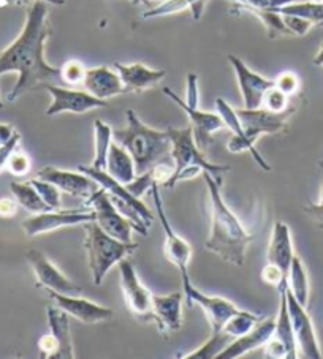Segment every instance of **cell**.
Listing matches in <instances>:
<instances>
[{
    "label": "cell",
    "instance_id": "7402d4cb",
    "mask_svg": "<svg viewBox=\"0 0 323 359\" xmlns=\"http://www.w3.org/2000/svg\"><path fill=\"white\" fill-rule=\"evenodd\" d=\"M276 327V318H263L244 336L233 339L217 359H236L263 346L271 339Z\"/></svg>",
    "mask_w": 323,
    "mask_h": 359
},
{
    "label": "cell",
    "instance_id": "8992f818",
    "mask_svg": "<svg viewBox=\"0 0 323 359\" xmlns=\"http://www.w3.org/2000/svg\"><path fill=\"white\" fill-rule=\"evenodd\" d=\"M95 220V214L91 208L83 209H51L48 212L35 214L22 222V230L27 238L51 233L59 228L78 226Z\"/></svg>",
    "mask_w": 323,
    "mask_h": 359
},
{
    "label": "cell",
    "instance_id": "b9f144b4",
    "mask_svg": "<svg viewBox=\"0 0 323 359\" xmlns=\"http://www.w3.org/2000/svg\"><path fill=\"white\" fill-rule=\"evenodd\" d=\"M275 86L279 90H282L285 95L291 97L294 94H296L298 90H300L301 81H300V78H298L296 73L285 72L275 79Z\"/></svg>",
    "mask_w": 323,
    "mask_h": 359
},
{
    "label": "cell",
    "instance_id": "e575fe53",
    "mask_svg": "<svg viewBox=\"0 0 323 359\" xmlns=\"http://www.w3.org/2000/svg\"><path fill=\"white\" fill-rule=\"evenodd\" d=\"M249 13L256 15L258 20L265 24L266 32H268L270 39H276V36H281V35L294 36L290 30L287 29V26H285L284 18L281 13H279V11H276V10H249Z\"/></svg>",
    "mask_w": 323,
    "mask_h": 359
},
{
    "label": "cell",
    "instance_id": "9a60e30c",
    "mask_svg": "<svg viewBox=\"0 0 323 359\" xmlns=\"http://www.w3.org/2000/svg\"><path fill=\"white\" fill-rule=\"evenodd\" d=\"M151 195H152V200H154L155 212H157L162 228H164L165 257L169 258L170 263L176 266L181 274H184V272H189V263H190V258H192V247H190L189 243H185V241L181 236H179V234H176L175 230H173L170 220L165 214L164 203H162L159 184L152 185Z\"/></svg>",
    "mask_w": 323,
    "mask_h": 359
},
{
    "label": "cell",
    "instance_id": "c3c4849f",
    "mask_svg": "<svg viewBox=\"0 0 323 359\" xmlns=\"http://www.w3.org/2000/svg\"><path fill=\"white\" fill-rule=\"evenodd\" d=\"M185 103L189 107H198V78L195 73H190L187 76V100Z\"/></svg>",
    "mask_w": 323,
    "mask_h": 359
},
{
    "label": "cell",
    "instance_id": "8fae6325",
    "mask_svg": "<svg viewBox=\"0 0 323 359\" xmlns=\"http://www.w3.org/2000/svg\"><path fill=\"white\" fill-rule=\"evenodd\" d=\"M295 108L290 107L284 113H271L268 109H236V114L239 117V122L247 140L256 144L257 140L262 135H275L285 132L289 127L290 117L294 116Z\"/></svg>",
    "mask_w": 323,
    "mask_h": 359
},
{
    "label": "cell",
    "instance_id": "3957f363",
    "mask_svg": "<svg viewBox=\"0 0 323 359\" xmlns=\"http://www.w3.org/2000/svg\"><path fill=\"white\" fill-rule=\"evenodd\" d=\"M113 140L132 156L136 176L171 160V140L166 130L147 127L132 109L127 111V127L114 130Z\"/></svg>",
    "mask_w": 323,
    "mask_h": 359
},
{
    "label": "cell",
    "instance_id": "44dd1931",
    "mask_svg": "<svg viewBox=\"0 0 323 359\" xmlns=\"http://www.w3.org/2000/svg\"><path fill=\"white\" fill-rule=\"evenodd\" d=\"M184 293L175 292L166 296L152 294L151 321L157 325L162 334L178 332L183 326Z\"/></svg>",
    "mask_w": 323,
    "mask_h": 359
},
{
    "label": "cell",
    "instance_id": "603a6c76",
    "mask_svg": "<svg viewBox=\"0 0 323 359\" xmlns=\"http://www.w3.org/2000/svg\"><path fill=\"white\" fill-rule=\"evenodd\" d=\"M83 86L89 94L100 98V100H108V98L127 94L119 73L105 65L89 68L86 72Z\"/></svg>",
    "mask_w": 323,
    "mask_h": 359
},
{
    "label": "cell",
    "instance_id": "52a82bcc",
    "mask_svg": "<svg viewBox=\"0 0 323 359\" xmlns=\"http://www.w3.org/2000/svg\"><path fill=\"white\" fill-rule=\"evenodd\" d=\"M86 206L91 208L95 214V224L102 228L105 233L110 236L122 241V243H133V231L135 225L127 217L116 209V206L111 201L110 195L103 187L98 189L94 195H92Z\"/></svg>",
    "mask_w": 323,
    "mask_h": 359
},
{
    "label": "cell",
    "instance_id": "ab89813d",
    "mask_svg": "<svg viewBox=\"0 0 323 359\" xmlns=\"http://www.w3.org/2000/svg\"><path fill=\"white\" fill-rule=\"evenodd\" d=\"M154 184H157V182H155V179H154L152 170H149L146 172H143V175H138V176L133 179L132 182H128L126 185H127V189L132 191L135 196L141 198L143 195H146L147 191L152 189Z\"/></svg>",
    "mask_w": 323,
    "mask_h": 359
},
{
    "label": "cell",
    "instance_id": "f5cc1de1",
    "mask_svg": "<svg viewBox=\"0 0 323 359\" xmlns=\"http://www.w3.org/2000/svg\"><path fill=\"white\" fill-rule=\"evenodd\" d=\"M312 62H314V65H317V67H323V43L320 45L319 53H317V55H315Z\"/></svg>",
    "mask_w": 323,
    "mask_h": 359
},
{
    "label": "cell",
    "instance_id": "bcb514c9",
    "mask_svg": "<svg viewBox=\"0 0 323 359\" xmlns=\"http://www.w3.org/2000/svg\"><path fill=\"white\" fill-rule=\"evenodd\" d=\"M21 141V135L20 132H15V135L11 136V140L5 142V144H0V171L4 168H7V162L11 154L16 151L18 144Z\"/></svg>",
    "mask_w": 323,
    "mask_h": 359
},
{
    "label": "cell",
    "instance_id": "11a10c76",
    "mask_svg": "<svg viewBox=\"0 0 323 359\" xmlns=\"http://www.w3.org/2000/svg\"><path fill=\"white\" fill-rule=\"evenodd\" d=\"M4 4H18V0H4Z\"/></svg>",
    "mask_w": 323,
    "mask_h": 359
},
{
    "label": "cell",
    "instance_id": "f546056e",
    "mask_svg": "<svg viewBox=\"0 0 323 359\" xmlns=\"http://www.w3.org/2000/svg\"><path fill=\"white\" fill-rule=\"evenodd\" d=\"M289 290L301 306L308 307L309 294H310L309 276H308L306 266H304L303 259L298 255H295L294 259H291V266L289 271Z\"/></svg>",
    "mask_w": 323,
    "mask_h": 359
},
{
    "label": "cell",
    "instance_id": "ee69618b",
    "mask_svg": "<svg viewBox=\"0 0 323 359\" xmlns=\"http://www.w3.org/2000/svg\"><path fill=\"white\" fill-rule=\"evenodd\" d=\"M320 170L323 172V162L319 163ZM304 212H306L310 219H312L319 228H323V182H322V190H320V200L319 203H309L303 208Z\"/></svg>",
    "mask_w": 323,
    "mask_h": 359
},
{
    "label": "cell",
    "instance_id": "5bb4252c",
    "mask_svg": "<svg viewBox=\"0 0 323 359\" xmlns=\"http://www.w3.org/2000/svg\"><path fill=\"white\" fill-rule=\"evenodd\" d=\"M164 94L170 98V100L175 102L179 108H181L185 114L189 116L190 119V127L192 132H194V138L197 146L200 147L202 151H206L208 147L213 144L214 138L213 135L219 130L225 128V122L222 121L219 113H208V111L198 109V107H189L185 100H181L175 92L169 88H164Z\"/></svg>",
    "mask_w": 323,
    "mask_h": 359
},
{
    "label": "cell",
    "instance_id": "1f68e13d",
    "mask_svg": "<svg viewBox=\"0 0 323 359\" xmlns=\"http://www.w3.org/2000/svg\"><path fill=\"white\" fill-rule=\"evenodd\" d=\"M281 15L304 18L314 24L323 26V0H295L277 10Z\"/></svg>",
    "mask_w": 323,
    "mask_h": 359
},
{
    "label": "cell",
    "instance_id": "d4e9b609",
    "mask_svg": "<svg viewBox=\"0 0 323 359\" xmlns=\"http://www.w3.org/2000/svg\"><path fill=\"white\" fill-rule=\"evenodd\" d=\"M113 67L119 73L127 92H136V94L155 88L166 75L165 70H154V68H149L143 64L124 65L119 62H114Z\"/></svg>",
    "mask_w": 323,
    "mask_h": 359
},
{
    "label": "cell",
    "instance_id": "4dcf8cb0",
    "mask_svg": "<svg viewBox=\"0 0 323 359\" xmlns=\"http://www.w3.org/2000/svg\"><path fill=\"white\" fill-rule=\"evenodd\" d=\"M113 130L100 119L94 121V158L91 166L97 170L107 168V158L110 154V147L113 144Z\"/></svg>",
    "mask_w": 323,
    "mask_h": 359
},
{
    "label": "cell",
    "instance_id": "6da1fadb",
    "mask_svg": "<svg viewBox=\"0 0 323 359\" xmlns=\"http://www.w3.org/2000/svg\"><path fill=\"white\" fill-rule=\"evenodd\" d=\"M51 34L48 4L40 0L30 2L21 34L0 51V76L10 72L18 73L15 88L7 95L8 102H16L27 92L60 79V68L45 60V43Z\"/></svg>",
    "mask_w": 323,
    "mask_h": 359
},
{
    "label": "cell",
    "instance_id": "7bdbcfd3",
    "mask_svg": "<svg viewBox=\"0 0 323 359\" xmlns=\"http://www.w3.org/2000/svg\"><path fill=\"white\" fill-rule=\"evenodd\" d=\"M282 18H284L285 26H287V29L290 30L291 35H294V36H304L309 32L310 27L314 26L312 22L304 20V18H300V16L282 15Z\"/></svg>",
    "mask_w": 323,
    "mask_h": 359
},
{
    "label": "cell",
    "instance_id": "ffe728a7",
    "mask_svg": "<svg viewBox=\"0 0 323 359\" xmlns=\"http://www.w3.org/2000/svg\"><path fill=\"white\" fill-rule=\"evenodd\" d=\"M78 171L84 172V175L91 176L94 181L107 190V194L110 196L116 198V200H121V201H126L128 203L130 206H133L136 210H138L140 215L143 217V220L146 222V224L151 226L152 222H154V214L151 212V209H149L145 203L141 201V198L135 196L132 191L127 189L126 184H122L119 181H116L114 177H111L107 171L105 170H97V168H92L91 165H79Z\"/></svg>",
    "mask_w": 323,
    "mask_h": 359
},
{
    "label": "cell",
    "instance_id": "d590c367",
    "mask_svg": "<svg viewBox=\"0 0 323 359\" xmlns=\"http://www.w3.org/2000/svg\"><path fill=\"white\" fill-rule=\"evenodd\" d=\"M260 108L268 109L271 113H284V111L290 108V97L285 95L282 90H279L276 86H272L265 94L262 107Z\"/></svg>",
    "mask_w": 323,
    "mask_h": 359
},
{
    "label": "cell",
    "instance_id": "484cf974",
    "mask_svg": "<svg viewBox=\"0 0 323 359\" xmlns=\"http://www.w3.org/2000/svg\"><path fill=\"white\" fill-rule=\"evenodd\" d=\"M46 313L49 332L53 334L55 342H58V355H55V359H74L70 317L55 304L48 306Z\"/></svg>",
    "mask_w": 323,
    "mask_h": 359
},
{
    "label": "cell",
    "instance_id": "83f0119b",
    "mask_svg": "<svg viewBox=\"0 0 323 359\" xmlns=\"http://www.w3.org/2000/svg\"><path fill=\"white\" fill-rule=\"evenodd\" d=\"M281 294V304H279V313L276 318V327L272 336L276 339L281 340V342L285 345L289 353V359H296L298 356V346H296V340H295V332H294V326H291V320L289 315V306H287V290L285 292L279 293Z\"/></svg>",
    "mask_w": 323,
    "mask_h": 359
},
{
    "label": "cell",
    "instance_id": "d6986e66",
    "mask_svg": "<svg viewBox=\"0 0 323 359\" xmlns=\"http://www.w3.org/2000/svg\"><path fill=\"white\" fill-rule=\"evenodd\" d=\"M216 109L217 113L220 114L222 121L225 122V127L230 128L233 132V138L228 141V151L232 154H241V152H251V156L256 160L257 165L260 168L265 171H271V166L268 162L262 157V154L257 151V147L253 142L247 140V136L244 133V128H242L239 117L236 114V109L230 107V104L223 100V98H217L216 100Z\"/></svg>",
    "mask_w": 323,
    "mask_h": 359
},
{
    "label": "cell",
    "instance_id": "681fc988",
    "mask_svg": "<svg viewBox=\"0 0 323 359\" xmlns=\"http://www.w3.org/2000/svg\"><path fill=\"white\" fill-rule=\"evenodd\" d=\"M18 206H20V204L16 203L15 198H0V217H15L18 212Z\"/></svg>",
    "mask_w": 323,
    "mask_h": 359
},
{
    "label": "cell",
    "instance_id": "5b68a950",
    "mask_svg": "<svg viewBox=\"0 0 323 359\" xmlns=\"http://www.w3.org/2000/svg\"><path fill=\"white\" fill-rule=\"evenodd\" d=\"M86 239L84 250L88 253V263L92 274L94 285H102L105 277L121 259L132 255L138 250L136 243H122V241L110 236L100 226L95 224V220L84 224Z\"/></svg>",
    "mask_w": 323,
    "mask_h": 359
},
{
    "label": "cell",
    "instance_id": "816d5d0a",
    "mask_svg": "<svg viewBox=\"0 0 323 359\" xmlns=\"http://www.w3.org/2000/svg\"><path fill=\"white\" fill-rule=\"evenodd\" d=\"M27 2H35V0H18V4H27ZM40 2H45L48 5H65V0H40Z\"/></svg>",
    "mask_w": 323,
    "mask_h": 359
},
{
    "label": "cell",
    "instance_id": "ba28073f",
    "mask_svg": "<svg viewBox=\"0 0 323 359\" xmlns=\"http://www.w3.org/2000/svg\"><path fill=\"white\" fill-rule=\"evenodd\" d=\"M181 280L183 293L189 302V307L194 304H198L202 307V311L206 315L213 332L222 331V327L225 326L227 321L232 318L235 313H238L241 311V309L236 307L232 301L220 298V296H208L202 293L200 290H197L190 282L189 272L181 274Z\"/></svg>",
    "mask_w": 323,
    "mask_h": 359
},
{
    "label": "cell",
    "instance_id": "2e32d148",
    "mask_svg": "<svg viewBox=\"0 0 323 359\" xmlns=\"http://www.w3.org/2000/svg\"><path fill=\"white\" fill-rule=\"evenodd\" d=\"M227 59L230 62V65L233 67L236 79H238V86L242 95L244 108L257 109L262 107L263 97L266 92L275 86V79H268L251 70V68L247 67L244 62L238 57V55L230 54Z\"/></svg>",
    "mask_w": 323,
    "mask_h": 359
},
{
    "label": "cell",
    "instance_id": "8d00e7d4",
    "mask_svg": "<svg viewBox=\"0 0 323 359\" xmlns=\"http://www.w3.org/2000/svg\"><path fill=\"white\" fill-rule=\"evenodd\" d=\"M30 184L34 185L35 190L39 191L40 196L43 198V201H45L49 208L51 209L60 208V190L55 187L54 184L43 181V179H39V177L30 179Z\"/></svg>",
    "mask_w": 323,
    "mask_h": 359
},
{
    "label": "cell",
    "instance_id": "7c38bea8",
    "mask_svg": "<svg viewBox=\"0 0 323 359\" xmlns=\"http://www.w3.org/2000/svg\"><path fill=\"white\" fill-rule=\"evenodd\" d=\"M287 306L289 315L294 326L295 340L298 346V356L306 359H322V350L319 345V339L314 330V323L306 309L295 299V296L287 288Z\"/></svg>",
    "mask_w": 323,
    "mask_h": 359
},
{
    "label": "cell",
    "instance_id": "d6a6232c",
    "mask_svg": "<svg viewBox=\"0 0 323 359\" xmlns=\"http://www.w3.org/2000/svg\"><path fill=\"white\" fill-rule=\"evenodd\" d=\"M232 340L233 339L223 331L213 332V336H211L206 340V342H204V345L200 346V348L190 351V353H187V355H179L178 358H183V359H217V356H219L220 353L227 348Z\"/></svg>",
    "mask_w": 323,
    "mask_h": 359
},
{
    "label": "cell",
    "instance_id": "74e56055",
    "mask_svg": "<svg viewBox=\"0 0 323 359\" xmlns=\"http://www.w3.org/2000/svg\"><path fill=\"white\" fill-rule=\"evenodd\" d=\"M86 67L78 60H68L67 64L60 68V79H64L67 84L77 86L84 81Z\"/></svg>",
    "mask_w": 323,
    "mask_h": 359
},
{
    "label": "cell",
    "instance_id": "f907efd6",
    "mask_svg": "<svg viewBox=\"0 0 323 359\" xmlns=\"http://www.w3.org/2000/svg\"><path fill=\"white\" fill-rule=\"evenodd\" d=\"M15 132L16 130L8 126V123H0V144H5V142L10 141Z\"/></svg>",
    "mask_w": 323,
    "mask_h": 359
},
{
    "label": "cell",
    "instance_id": "e0dca14e",
    "mask_svg": "<svg viewBox=\"0 0 323 359\" xmlns=\"http://www.w3.org/2000/svg\"><path fill=\"white\" fill-rule=\"evenodd\" d=\"M37 177L54 184L60 191H65V194L77 198H83L86 201L100 189V185L94 179L78 170L67 171L54 168V166H45V168L37 172Z\"/></svg>",
    "mask_w": 323,
    "mask_h": 359
},
{
    "label": "cell",
    "instance_id": "ac0fdd59",
    "mask_svg": "<svg viewBox=\"0 0 323 359\" xmlns=\"http://www.w3.org/2000/svg\"><path fill=\"white\" fill-rule=\"evenodd\" d=\"M49 298H51L53 304L60 307L68 317L81 321L86 325H97L102 321H107L113 318L114 312L111 309L97 304L94 301L79 298V296H68L60 294L54 292H48Z\"/></svg>",
    "mask_w": 323,
    "mask_h": 359
},
{
    "label": "cell",
    "instance_id": "277c9868",
    "mask_svg": "<svg viewBox=\"0 0 323 359\" xmlns=\"http://www.w3.org/2000/svg\"><path fill=\"white\" fill-rule=\"evenodd\" d=\"M166 133H169L171 140V162L175 170H173V175L169 181L162 187L173 189L178 182L195 177L200 172L202 175L203 172H209L214 177V181L222 185V179L225 176V172L230 171V166L208 162L203 151L197 146L192 127H169Z\"/></svg>",
    "mask_w": 323,
    "mask_h": 359
},
{
    "label": "cell",
    "instance_id": "7dc6e473",
    "mask_svg": "<svg viewBox=\"0 0 323 359\" xmlns=\"http://www.w3.org/2000/svg\"><path fill=\"white\" fill-rule=\"evenodd\" d=\"M39 350H40V358H48V359H55L58 355V342L53 337V334H45L39 340Z\"/></svg>",
    "mask_w": 323,
    "mask_h": 359
},
{
    "label": "cell",
    "instance_id": "cb8c5ba5",
    "mask_svg": "<svg viewBox=\"0 0 323 359\" xmlns=\"http://www.w3.org/2000/svg\"><path fill=\"white\" fill-rule=\"evenodd\" d=\"M294 257L295 250L290 228L284 222H276L271 231L268 250H266V262L276 264L282 271L284 277L289 280V271Z\"/></svg>",
    "mask_w": 323,
    "mask_h": 359
},
{
    "label": "cell",
    "instance_id": "4fadbf2b",
    "mask_svg": "<svg viewBox=\"0 0 323 359\" xmlns=\"http://www.w3.org/2000/svg\"><path fill=\"white\" fill-rule=\"evenodd\" d=\"M119 276H121V288L126 298L127 307L130 309L136 318L151 321L152 313V294L149 290L140 282L138 274L127 258L121 259L119 263Z\"/></svg>",
    "mask_w": 323,
    "mask_h": 359
},
{
    "label": "cell",
    "instance_id": "9f6ffc18",
    "mask_svg": "<svg viewBox=\"0 0 323 359\" xmlns=\"http://www.w3.org/2000/svg\"><path fill=\"white\" fill-rule=\"evenodd\" d=\"M5 107V104H4V102L2 100H0V109H2Z\"/></svg>",
    "mask_w": 323,
    "mask_h": 359
},
{
    "label": "cell",
    "instance_id": "60d3db41",
    "mask_svg": "<svg viewBox=\"0 0 323 359\" xmlns=\"http://www.w3.org/2000/svg\"><path fill=\"white\" fill-rule=\"evenodd\" d=\"M7 170L16 177L26 176L27 172L30 171V158L24 152L15 151L8 158Z\"/></svg>",
    "mask_w": 323,
    "mask_h": 359
},
{
    "label": "cell",
    "instance_id": "30bf717a",
    "mask_svg": "<svg viewBox=\"0 0 323 359\" xmlns=\"http://www.w3.org/2000/svg\"><path fill=\"white\" fill-rule=\"evenodd\" d=\"M43 89L49 92L51 95V104L46 108L45 114L48 117L58 116L62 113H73L83 114L89 113L97 108H107L108 102L100 100V98L89 94L88 90H72L65 88H59L53 83L43 86Z\"/></svg>",
    "mask_w": 323,
    "mask_h": 359
},
{
    "label": "cell",
    "instance_id": "f1b7e54d",
    "mask_svg": "<svg viewBox=\"0 0 323 359\" xmlns=\"http://www.w3.org/2000/svg\"><path fill=\"white\" fill-rule=\"evenodd\" d=\"M10 191L16 203L20 204L21 208H24L27 212L32 214H41V212H48L51 210V208L43 201V198L40 196L39 191L35 190V187L30 181L27 182H11L10 184Z\"/></svg>",
    "mask_w": 323,
    "mask_h": 359
},
{
    "label": "cell",
    "instance_id": "f6af8a7d",
    "mask_svg": "<svg viewBox=\"0 0 323 359\" xmlns=\"http://www.w3.org/2000/svg\"><path fill=\"white\" fill-rule=\"evenodd\" d=\"M265 350V356L271 358V359H289V353L285 345L281 342V340L276 339L275 336H271V339L263 345Z\"/></svg>",
    "mask_w": 323,
    "mask_h": 359
},
{
    "label": "cell",
    "instance_id": "f35d334b",
    "mask_svg": "<svg viewBox=\"0 0 323 359\" xmlns=\"http://www.w3.org/2000/svg\"><path fill=\"white\" fill-rule=\"evenodd\" d=\"M239 5V8L249 11V10H279L284 5L295 0H233Z\"/></svg>",
    "mask_w": 323,
    "mask_h": 359
},
{
    "label": "cell",
    "instance_id": "7a4b0ae2",
    "mask_svg": "<svg viewBox=\"0 0 323 359\" xmlns=\"http://www.w3.org/2000/svg\"><path fill=\"white\" fill-rule=\"evenodd\" d=\"M203 177L211 201V233L204 247L223 262L233 266H242L247 247L253 241V236L223 200L220 184L216 182L209 172H203Z\"/></svg>",
    "mask_w": 323,
    "mask_h": 359
},
{
    "label": "cell",
    "instance_id": "4316f807",
    "mask_svg": "<svg viewBox=\"0 0 323 359\" xmlns=\"http://www.w3.org/2000/svg\"><path fill=\"white\" fill-rule=\"evenodd\" d=\"M105 171L122 184L132 182L136 177V168L132 156L121 144H117L116 141H113V144L110 147L107 168H105Z\"/></svg>",
    "mask_w": 323,
    "mask_h": 359
},
{
    "label": "cell",
    "instance_id": "836d02e7",
    "mask_svg": "<svg viewBox=\"0 0 323 359\" xmlns=\"http://www.w3.org/2000/svg\"><path fill=\"white\" fill-rule=\"evenodd\" d=\"M265 318V315L260 313H252L247 311H239L238 313H235L232 318H230L225 326L222 327V331L228 334L232 339L244 336L246 332H249L253 326H256L258 321H262Z\"/></svg>",
    "mask_w": 323,
    "mask_h": 359
},
{
    "label": "cell",
    "instance_id": "db71d44e",
    "mask_svg": "<svg viewBox=\"0 0 323 359\" xmlns=\"http://www.w3.org/2000/svg\"><path fill=\"white\" fill-rule=\"evenodd\" d=\"M135 2H141V4H147V2H164V0H135Z\"/></svg>",
    "mask_w": 323,
    "mask_h": 359
},
{
    "label": "cell",
    "instance_id": "9c48e42d",
    "mask_svg": "<svg viewBox=\"0 0 323 359\" xmlns=\"http://www.w3.org/2000/svg\"><path fill=\"white\" fill-rule=\"evenodd\" d=\"M26 259L30 268L34 271L35 282L39 288H45L46 292H54L68 296H79L83 293V288L78 283L70 280L64 272L55 268L51 259L45 253L30 249L26 253Z\"/></svg>",
    "mask_w": 323,
    "mask_h": 359
}]
</instances>
